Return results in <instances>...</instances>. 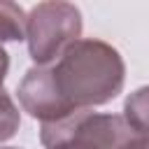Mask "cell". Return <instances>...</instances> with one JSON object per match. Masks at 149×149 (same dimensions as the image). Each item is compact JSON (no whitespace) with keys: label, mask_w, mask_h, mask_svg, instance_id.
I'll use <instances>...</instances> for the list:
<instances>
[{"label":"cell","mask_w":149,"mask_h":149,"mask_svg":"<svg viewBox=\"0 0 149 149\" xmlns=\"http://www.w3.org/2000/svg\"><path fill=\"white\" fill-rule=\"evenodd\" d=\"M126 65L116 47L79 37L51 65H33L16 86L21 109L40 123L107 105L123 91Z\"/></svg>","instance_id":"6da1fadb"},{"label":"cell","mask_w":149,"mask_h":149,"mask_svg":"<svg viewBox=\"0 0 149 149\" xmlns=\"http://www.w3.org/2000/svg\"><path fill=\"white\" fill-rule=\"evenodd\" d=\"M133 135L123 116L91 109H79L40 128L44 149H123Z\"/></svg>","instance_id":"7a4b0ae2"},{"label":"cell","mask_w":149,"mask_h":149,"mask_svg":"<svg viewBox=\"0 0 149 149\" xmlns=\"http://www.w3.org/2000/svg\"><path fill=\"white\" fill-rule=\"evenodd\" d=\"M81 12L70 0L37 2L26 23L28 54L35 65H51L72 42L81 37Z\"/></svg>","instance_id":"3957f363"},{"label":"cell","mask_w":149,"mask_h":149,"mask_svg":"<svg viewBox=\"0 0 149 149\" xmlns=\"http://www.w3.org/2000/svg\"><path fill=\"white\" fill-rule=\"evenodd\" d=\"M9 72V54L0 47V144L12 140L21 126V112L12 95L5 91V77Z\"/></svg>","instance_id":"277c9868"},{"label":"cell","mask_w":149,"mask_h":149,"mask_svg":"<svg viewBox=\"0 0 149 149\" xmlns=\"http://www.w3.org/2000/svg\"><path fill=\"white\" fill-rule=\"evenodd\" d=\"M123 119L140 137H149V84L135 88L123 102Z\"/></svg>","instance_id":"5b68a950"},{"label":"cell","mask_w":149,"mask_h":149,"mask_svg":"<svg viewBox=\"0 0 149 149\" xmlns=\"http://www.w3.org/2000/svg\"><path fill=\"white\" fill-rule=\"evenodd\" d=\"M28 16L16 0H0V44L26 40Z\"/></svg>","instance_id":"8992f818"},{"label":"cell","mask_w":149,"mask_h":149,"mask_svg":"<svg viewBox=\"0 0 149 149\" xmlns=\"http://www.w3.org/2000/svg\"><path fill=\"white\" fill-rule=\"evenodd\" d=\"M123 149H149V137H140V135H133L126 144H123Z\"/></svg>","instance_id":"52a82bcc"},{"label":"cell","mask_w":149,"mask_h":149,"mask_svg":"<svg viewBox=\"0 0 149 149\" xmlns=\"http://www.w3.org/2000/svg\"><path fill=\"white\" fill-rule=\"evenodd\" d=\"M0 149H19V147H0Z\"/></svg>","instance_id":"ba28073f"}]
</instances>
